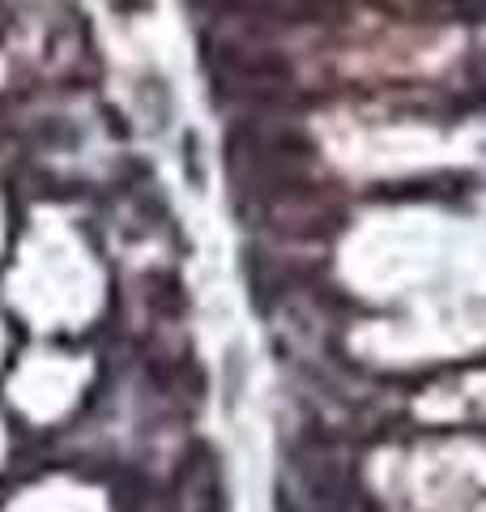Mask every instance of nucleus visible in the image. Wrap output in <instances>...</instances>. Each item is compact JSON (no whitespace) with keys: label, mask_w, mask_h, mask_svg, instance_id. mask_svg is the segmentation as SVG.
<instances>
[{"label":"nucleus","mask_w":486,"mask_h":512,"mask_svg":"<svg viewBox=\"0 0 486 512\" xmlns=\"http://www.w3.org/2000/svg\"><path fill=\"white\" fill-rule=\"evenodd\" d=\"M81 367L77 363H64V359H30L18 376H13V402H18L22 410L39 414V419H47V414H60L64 406L73 402L77 384H81Z\"/></svg>","instance_id":"nucleus-2"},{"label":"nucleus","mask_w":486,"mask_h":512,"mask_svg":"<svg viewBox=\"0 0 486 512\" xmlns=\"http://www.w3.org/2000/svg\"><path fill=\"white\" fill-rule=\"evenodd\" d=\"M94 295H99L94 265L69 231L43 227L30 239L13 274V303L26 316H35L39 325H73L94 308Z\"/></svg>","instance_id":"nucleus-1"},{"label":"nucleus","mask_w":486,"mask_h":512,"mask_svg":"<svg viewBox=\"0 0 486 512\" xmlns=\"http://www.w3.org/2000/svg\"><path fill=\"white\" fill-rule=\"evenodd\" d=\"M13 512H103L99 500L90 491H77V487H43V491H30V500H22Z\"/></svg>","instance_id":"nucleus-3"}]
</instances>
